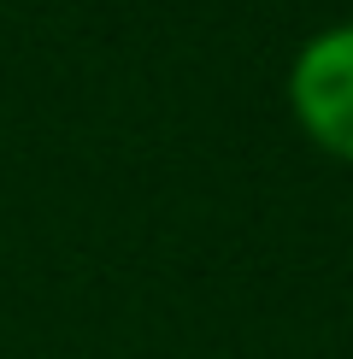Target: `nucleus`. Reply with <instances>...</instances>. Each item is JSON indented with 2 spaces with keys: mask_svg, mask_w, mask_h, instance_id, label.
Here are the masks:
<instances>
[{
  "mask_svg": "<svg viewBox=\"0 0 353 359\" xmlns=\"http://www.w3.org/2000/svg\"><path fill=\"white\" fill-rule=\"evenodd\" d=\"M289 112L330 159L353 165V24H330L289 59Z\"/></svg>",
  "mask_w": 353,
  "mask_h": 359,
  "instance_id": "obj_1",
  "label": "nucleus"
}]
</instances>
